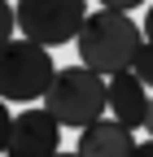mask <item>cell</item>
<instances>
[{
  "label": "cell",
  "instance_id": "6da1fadb",
  "mask_svg": "<svg viewBox=\"0 0 153 157\" xmlns=\"http://www.w3.org/2000/svg\"><path fill=\"white\" fill-rule=\"evenodd\" d=\"M140 44H144V26L131 22L127 9H109V5H101L96 13H88L83 31L74 35L79 61H88L92 70H101V74L136 66Z\"/></svg>",
  "mask_w": 153,
  "mask_h": 157
},
{
  "label": "cell",
  "instance_id": "7a4b0ae2",
  "mask_svg": "<svg viewBox=\"0 0 153 157\" xmlns=\"http://www.w3.org/2000/svg\"><path fill=\"white\" fill-rule=\"evenodd\" d=\"M44 105L61 118L66 127H88L109 109V74L92 70L88 61L66 66L53 74V83L44 92Z\"/></svg>",
  "mask_w": 153,
  "mask_h": 157
},
{
  "label": "cell",
  "instance_id": "3957f363",
  "mask_svg": "<svg viewBox=\"0 0 153 157\" xmlns=\"http://www.w3.org/2000/svg\"><path fill=\"white\" fill-rule=\"evenodd\" d=\"M53 52L40 39H5L0 44V96L5 101H40L53 83Z\"/></svg>",
  "mask_w": 153,
  "mask_h": 157
},
{
  "label": "cell",
  "instance_id": "277c9868",
  "mask_svg": "<svg viewBox=\"0 0 153 157\" xmlns=\"http://www.w3.org/2000/svg\"><path fill=\"white\" fill-rule=\"evenodd\" d=\"M83 22H88L83 0H18V31L48 48L70 44L83 31Z\"/></svg>",
  "mask_w": 153,
  "mask_h": 157
},
{
  "label": "cell",
  "instance_id": "5b68a950",
  "mask_svg": "<svg viewBox=\"0 0 153 157\" xmlns=\"http://www.w3.org/2000/svg\"><path fill=\"white\" fill-rule=\"evenodd\" d=\"M61 127H66V122H61L48 105L18 113V118H13L9 153H13V157H44V153H57V148H61Z\"/></svg>",
  "mask_w": 153,
  "mask_h": 157
},
{
  "label": "cell",
  "instance_id": "8992f818",
  "mask_svg": "<svg viewBox=\"0 0 153 157\" xmlns=\"http://www.w3.org/2000/svg\"><path fill=\"white\" fill-rule=\"evenodd\" d=\"M149 83L136 74V66H127V70H114L109 74V113L118 118L123 127H144V118H149V101L153 96L144 92Z\"/></svg>",
  "mask_w": 153,
  "mask_h": 157
},
{
  "label": "cell",
  "instance_id": "52a82bcc",
  "mask_svg": "<svg viewBox=\"0 0 153 157\" xmlns=\"http://www.w3.org/2000/svg\"><path fill=\"white\" fill-rule=\"evenodd\" d=\"M79 153L83 157H123V153H136V131L123 127L118 118H96V122L79 127Z\"/></svg>",
  "mask_w": 153,
  "mask_h": 157
},
{
  "label": "cell",
  "instance_id": "ba28073f",
  "mask_svg": "<svg viewBox=\"0 0 153 157\" xmlns=\"http://www.w3.org/2000/svg\"><path fill=\"white\" fill-rule=\"evenodd\" d=\"M136 74L153 87V39H144V44H140V52H136Z\"/></svg>",
  "mask_w": 153,
  "mask_h": 157
},
{
  "label": "cell",
  "instance_id": "9c48e42d",
  "mask_svg": "<svg viewBox=\"0 0 153 157\" xmlns=\"http://www.w3.org/2000/svg\"><path fill=\"white\" fill-rule=\"evenodd\" d=\"M9 140H13V113H9V101L0 96V153H9Z\"/></svg>",
  "mask_w": 153,
  "mask_h": 157
},
{
  "label": "cell",
  "instance_id": "30bf717a",
  "mask_svg": "<svg viewBox=\"0 0 153 157\" xmlns=\"http://www.w3.org/2000/svg\"><path fill=\"white\" fill-rule=\"evenodd\" d=\"M13 26H18V9L9 5V0H0V44L13 39Z\"/></svg>",
  "mask_w": 153,
  "mask_h": 157
},
{
  "label": "cell",
  "instance_id": "8fae6325",
  "mask_svg": "<svg viewBox=\"0 0 153 157\" xmlns=\"http://www.w3.org/2000/svg\"><path fill=\"white\" fill-rule=\"evenodd\" d=\"M101 5H109V9H136V5H144V0H101Z\"/></svg>",
  "mask_w": 153,
  "mask_h": 157
},
{
  "label": "cell",
  "instance_id": "7c38bea8",
  "mask_svg": "<svg viewBox=\"0 0 153 157\" xmlns=\"http://www.w3.org/2000/svg\"><path fill=\"white\" fill-rule=\"evenodd\" d=\"M144 39H153V5H149V13H144Z\"/></svg>",
  "mask_w": 153,
  "mask_h": 157
},
{
  "label": "cell",
  "instance_id": "4fadbf2b",
  "mask_svg": "<svg viewBox=\"0 0 153 157\" xmlns=\"http://www.w3.org/2000/svg\"><path fill=\"white\" fill-rule=\"evenodd\" d=\"M144 131L153 135V101H149V118H144Z\"/></svg>",
  "mask_w": 153,
  "mask_h": 157
}]
</instances>
